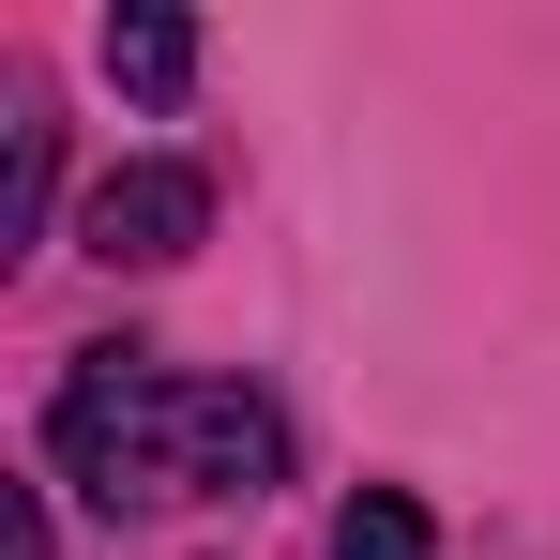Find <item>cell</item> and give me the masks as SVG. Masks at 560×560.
I'll list each match as a JSON object with an SVG mask.
<instances>
[{"instance_id":"6da1fadb","label":"cell","mask_w":560,"mask_h":560,"mask_svg":"<svg viewBox=\"0 0 560 560\" xmlns=\"http://www.w3.org/2000/svg\"><path fill=\"white\" fill-rule=\"evenodd\" d=\"M167 424H183V378L152 364V349H77L61 409H46V455H61V485L92 515H137V500H183Z\"/></svg>"},{"instance_id":"7a4b0ae2","label":"cell","mask_w":560,"mask_h":560,"mask_svg":"<svg viewBox=\"0 0 560 560\" xmlns=\"http://www.w3.org/2000/svg\"><path fill=\"white\" fill-rule=\"evenodd\" d=\"M167 469H183V500H258V485L288 469V409H273V394H243V378H183Z\"/></svg>"},{"instance_id":"3957f363","label":"cell","mask_w":560,"mask_h":560,"mask_svg":"<svg viewBox=\"0 0 560 560\" xmlns=\"http://www.w3.org/2000/svg\"><path fill=\"white\" fill-rule=\"evenodd\" d=\"M197 228H212V183H197V167H167V152H152V167H106V183L77 197V243H92L106 273H167Z\"/></svg>"},{"instance_id":"277c9868","label":"cell","mask_w":560,"mask_h":560,"mask_svg":"<svg viewBox=\"0 0 560 560\" xmlns=\"http://www.w3.org/2000/svg\"><path fill=\"white\" fill-rule=\"evenodd\" d=\"M106 77L137 106H183V77H197V31L167 15V0H137V15H106Z\"/></svg>"},{"instance_id":"5b68a950","label":"cell","mask_w":560,"mask_h":560,"mask_svg":"<svg viewBox=\"0 0 560 560\" xmlns=\"http://www.w3.org/2000/svg\"><path fill=\"white\" fill-rule=\"evenodd\" d=\"M334 560H424V500H409V485H364V500L334 515Z\"/></svg>"},{"instance_id":"8992f818","label":"cell","mask_w":560,"mask_h":560,"mask_svg":"<svg viewBox=\"0 0 560 560\" xmlns=\"http://www.w3.org/2000/svg\"><path fill=\"white\" fill-rule=\"evenodd\" d=\"M0 560H46V515L31 500H0Z\"/></svg>"}]
</instances>
